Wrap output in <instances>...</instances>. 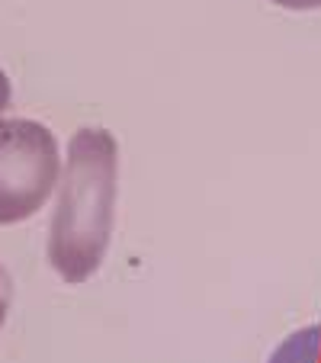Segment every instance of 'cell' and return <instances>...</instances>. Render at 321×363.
Returning a JSON list of instances; mask_svg holds the SVG:
<instances>
[{"label":"cell","instance_id":"obj_1","mask_svg":"<svg viewBox=\"0 0 321 363\" xmlns=\"http://www.w3.org/2000/svg\"><path fill=\"white\" fill-rule=\"evenodd\" d=\"M119 196V142L100 125L71 135L58 203L48 225V264L68 286H81L110 251Z\"/></svg>","mask_w":321,"mask_h":363},{"label":"cell","instance_id":"obj_2","mask_svg":"<svg viewBox=\"0 0 321 363\" xmlns=\"http://www.w3.org/2000/svg\"><path fill=\"white\" fill-rule=\"evenodd\" d=\"M62 180L58 138L35 119H0V225L26 222Z\"/></svg>","mask_w":321,"mask_h":363},{"label":"cell","instance_id":"obj_3","mask_svg":"<svg viewBox=\"0 0 321 363\" xmlns=\"http://www.w3.org/2000/svg\"><path fill=\"white\" fill-rule=\"evenodd\" d=\"M266 363H321V322L286 335Z\"/></svg>","mask_w":321,"mask_h":363},{"label":"cell","instance_id":"obj_4","mask_svg":"<svg viewBox=\"0 0 321 363\" xmlns=\"http://www.w3.org/2000/svg\"><path fill=\"white\" fill-rule=\"evenodd\" d=\"M10 302H13V280L4 267H0V328L7 322V312H10Z\"/></svg>","mask_w":321,"mask_h":363},{"label":"cell","instance_id":"obj_5","mask_svg":"<svg viewBox=\"0 0 321 363\" xmlns=\"http://www.w3.org/2000/svg\"><path fill=\"white\" fill-rule=\"evenodd\" d=\"M280 10H293V13H308V10H321V0H270Z\"/></svg>","mask_w":321,"mask_h":363},{"label":"cell","instance_id":"obj_6","mask_svg":"<svg viewBox=\"0 0 321 363\" xmlns=\"http://www.w3.org/2000/svg\"><path fill=\"white\" fill-rule=\"evenodd\" d=\"M10 100H13V87H10V77H7V71L0 68V116L7 113Z\"/></svg>","mask_w":321,"mask_h":363}]
</instances>
